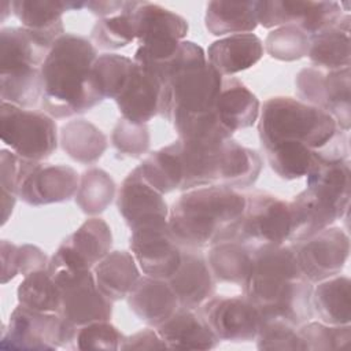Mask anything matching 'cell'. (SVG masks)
<instances>
[{
	"mask_svg": "<svg viewBox=\"0 0 351 351\" xmlns=\"http://www.w3.org/2000/svg\"><path fill=\"white\" fill-rule=\"evenodd\" d=\"M241 287L261 319H280L299 328L314 317L313 284L302 274L291 244L252 245V266Z\"/></svg>",
	"mask_w": 351,
	"mask_h": 351,
	"instance_id": "cell-1",
	"label": "cell"
},
{
	"mask_svg": "<svg viewBox=\"0 0 351 351\" xmlns=\"http://www.w3.org/2000/svg\"><path fill=\"white\" fill-rule=\"evenodd\" d=\"M97 56V48L86 37L73 33L60 36L41 66V110L52 118H69L101 103L92 78Z\"/></svg>",
	"mask_w": 351,
	"mask_h": 351,
	"instance_id": "cell-2",
	"label": "cell"
},
{
	"mask_svg": "<svg viewBox=\"0 0 351 351\" xmlns=\"http://www.w3.org/2000/svg\"><path fill=\"white\" fill-rule=\"evenodd\" d=\"M258 133L266 151L281 143H299L322 160H347L348 136L326 111L288 96L267 99L259 112Z\"/></svg>",
	"mask_w": 351,
	"mask_h": 351,
	"instance_id": "cell-3",
	"label": "cell"
},
{
	"mask_svg": "<svg viewBox=\"0 0 351 351\" xmlns=\"http://www.w3.org/2000/svg\"><path fill=\"white\" fill-rule=\"evenodd\" d=\"M245 202V195L228 186L185 191L169 210V228L182 248L206 250L236 240Z\"/></svg>",
	"mask_w": 351,
	"mask_h": 351,
	"instance_id": "cell-4",
	"label": "cell"
},
{
	"mask_svg": "<svg viewBox=\"0 0 351 351\" xmlns=\"http://www.w3.org/2000/svg\"><path fill=\"white\" fill-rule=\"evenodd\" d=\"M185 192L199 186L219 185L233 189L252 186L263 162L261 155L233 138L217 144H197L177 138L176 141Z\"/></svg>",
	"mask_w": 351,
	"mask_h": 351,
	"instance_id": "cell-5",
	"label": "cell"
},
{
	"mask_svg": "<svg viewBox=\"0 0 351 351\" xmlns=\"http://www.w3.org/2000/svg\"><path fill=\"white\" fill-rule=\"evenodd\" d=\"M222 78L207 60L176 71L163 82L159 115L174 125L214 111Z\"/></svg>",
	"mask_w": 351,
	"mask_h": 351,
	"instance_id": "cell-6",
	"label": "cell"
},
{
	"mask_svg": "<svg viewBox=\"0 0 351 351\" xmlns=\"http://www.w3.org/2000/svg\"><path fill=\"white\" fill-rule=\"evenodd\" d=\"M134 22L138 48L133 62L147 69L169 60L188 34L185 18L149 1H137Z\"/></svg>",
	"mask_w": 351,
	"mask_h": 351,
	"instance_id": "cell-7",
	"label": "cell"
},
{
	"mask_svg": "<svg viewBox=\"0 0 351 351\" xmlns=\"http://www.w3.org/2000/svg\"><path fill=\"white\" fill-rule=\"evenodd\" d=\"M1 141L19 158L44 162L58 147V126L55 118L44 111L22 108L1 101Z\"/></svg>",
	"mask_w": 351,
	"mask_h": 351,
	"instance_id": "cell-8",
	"label": "cell"
},
{
	"mask_svg": "<svg viewBox=\"0 0 351 351\" xmlns=\"http://www.w3.org/2000/svg\"><path fill=\"white\" fill-rule=\"evenodd\" d=\"M75 328L66 324L58 313H44L18 304L1 326V348L56 350L69 348Z\"/></svg>",
	"mask_w": 351,
	"mask_h": 351,
	"instance_id": "cell-9",
	"label": "cell"
},
{
	"mask_svg": "<svg viewBox=\"0 0 351 351\" xmlns=\"http://www.w3.org/2000/svg\"><path fill=\"white\" fill-rule=\"evenodd\" d=\"M49 271V270H48ZM60 289L58 314L73 328L96 321H110L112 303L99 289L92 270L49 271Z\"/></svg>",
	"mask_w": 351,
	"mask_h": 351,
	"instance_id": "cell-10",
	"label": "cell"
},
{
	"mask_svg": "<svg viewBox=\"0 0 351 351\" xmlns=\"http://www.w3.org/2000/svg\"><path fill=\"white\" fill-rule=\"evenodd\" d=\"M245 200L236 240L251 245L289 241L292 229L289 202L261 191L245 195Z\"/></svg>",
	"mask_w": 351,
	"mask_h": 351,
	"instance_id": "cell-11",
	"label": "cell"
},
{
	"mask_svg": "<svg viewBox=\"0 0 351 351\" xmlns=\"http://www.w3.org/2000/svg\"><path fill=\"white\" fill-rule=\"evenodd\" d=\"M341 16L343 8L337 1H256L258 25L265 29L293 25L306 34L314 36L335 26Z\"/></svg>",
	"mask_w": 351,
	"mask_h": 351,
	"instance_id": "cell-12",
	"label": "cell"
},
{
	"mask_svg": "<svg viewBox=\"0 0 351 351\" xmlns=\"http://www.w3.org/2000/svg\"><path fill=\"white\" fill-rule=\"evenodd\" d=\"M291 245L302 274L311 284L340 274L350 255V237L337 226H329Z\"/></svg>",
	"mask_w": 351,
	"mask_h": 351,
	"instance_id": "cell-13",
	"label": "cell"
},
{
	"mask_svg": "<svg viewBox=\"0 0 351 351\" xmlns=\"http://www.w3.org/2000/svg\"><path fill=\"white\" fill-rule=\"evenodd\" d=\"M129 247L140 270L155 278L167 280L177 270L182 256V247L171 234L169 219L132 229Z\"/></svg>",
	"mask_w": 351,
	"mask_h": 351,
	"instance_id": "cell-14",
	"label": "cell"
},
{
	"mask_svg": "<svg viewBox=\"0 0 351 351\" xmlns=\"http://www.w3.org/2000/svg\"><path fill=\"white\" fill-rule=\"evenodd\" d=\"M80 176L71 166L22 159L18 197L29 206L63 203L75 196Z\"/></svg>",
	"mask_w": 351,
	"mask_h": 351,
	"instance_id": "cell-15",
	"label": "cell"
},
{
	"mask_svg": "<svg viewBox=\"0 0 351 351\" xmlns=\"http://www.w3.org/2000/svg\"><path fill=\"white\" fill-rule=\"evenodd\" d=\"M112 233L100 217L86 219L49 258L48 270H92L110 251Z\"/></svg>",
	"mask_w": 351,
	"mask_h": 351,
	"instance_id": "cell-16",
	"label": "cell"
},
{
	"mask_svg": "<svg viewBox=\"0 0 351 351\" xmlns=\"http://www.w3.org/2000/svg\"><path fill=\"white\" fill-rule=\"evenodd\" d=\"M196 310L221 341L245 343L258 335L259 311L244 295H214Z\"/></svg>",
	"mask_w": 351,
	"mask_h": 351,
	"instance_id": "cell-17",
	"label": "cell"
},
{
	"mask_svg": "<svg viewBox=\"0 0 351 351\" xmlns=\"http://www.w3.org/2000/svg\"><path fill=\"white\" fill-rule=\"evenodd\" d=\"M117 207L130 230L149 222L169 219V207L163 195L141 177L137 167L123 180Z\"/></svg>",
	"mask_w": 351,
	"mask_h": 351,
	"instance_id": "cell-18",
	"label": "cell"
},
{
	"mask_svg": "<svg viewBox=\"0 0 351 351\" xmlns=\"http://www.w3.org/2000/svg\"><path fill=\"white\" fill-rule=\"evenodd\" d=\"M180 307L199 308L215 295V278L208 267L203 250L182 248L177 270L167 278Z\"/></svg>",
	"mask_w": 351,
	"mask_h": 351,
	"instance_id": "cell-19",
	"label": "cell"
},
{
	"mask_svg": "<svg viewBox=\"0 0 351 351\" xmlns=\"http://www.w3.org/2000/svg\"><path fill=\"white\" fill-rule=\"evenodd\" d=\"M162 86L155 73L134 63L128 84L115 99L122 118L133 123H147L159 115Z\"/></svg>",
	"mask_w": 351,
	"mask_h": 351,
	"instance_id": "cell-20",
	"label": "cell"
},
{
	"mask_svg": "<svg viewBox=\"0 0 351 351\" xmlns=\"http://www.w3.org/2000/svg\"><path fill=\"white\" fill-rule=\"evenodd\" d=\"M292 229L289 241L310 239L318 232L332 226L336 219L343 218L339 207L319 192L306 188L289 202Z\"/></svg>",
	"mask_w": 351,
	"mask_h": 351,
	"instance_id": "cell-21",
	"label": "cell"
},
{
	"mask_svg": "<svg viewBox=\"0 0 351 351\" xmlns=\"http://www.w3.org/2000/svg\"><path fill=\"white\" fill-rule=\"evenodd\" d=\"M155 329L171 350H211L221 341L200 313L186 307H178Z\"/></svg>",
	"mask_w": 351,
	"mask_h": 351,
	"instance_id": "cell-22",
	"label": "cell"
},
{
	"mask_svg": "<svg viewBox=\"0 0 351 351\" xmlns=\"http://www.w3.org/2000/svg\"><path fill=\"white\" fill-rule=\"evenodd\" d=\"M53 43L25 27L0 30V73L41 69Z\"/></svg>",
	"mask_w": 351,
	"mask_h": 351,
	"instance_id": "cell-23",
	"label": "cell"
},
{
	"mask_svg": "<svg viewBox=\"0 0 351 351\" xmlns=\"http://www.w3.org/2000/svg\"><path fill=\"white\" fill-rule=\"evenodd\" d=\"M129 308L148 326L163 324L180 307L167 280L141 276L126 298Z\"/></svg>",
	"mask_w": 351,
	"mask_h": 351,
	"instance_id": "cell-24",
	"label": "cell"
},
{
	"mask_svg": "<svg viewBox=\"0 0 351 351\" xmlns=\"http://www.w3.org/2000/svg\"><path fill=\"white\" fill-rule=\"evenodd\" d=\"M214 112L221 125L234 133L251 128L258 121L261 103L240 80L225 77L214 104Z\"/></svg>",
	"mask_w": 351,
	"mask_h": 351,
	"instance_id": "cell-25",
	"label": "cell"
},
{
	"mask_svg": "<svg viewBox=\"0 0 351 351\" xmlns=\"http://www.w3.org/2000/svg\"><path fill=\"white\" fill-rule=\"evenodd\" d=\"M262 56L263 43L254 33L219 38L207 49V62L222 77H230L255 66Z\"/></svg>",
	"mask_w": 351,
	"mask_h": 351,
	"instance_id": "cell-26",
	"label": "cell"
},
{
	"mask_svg": "<svg viewBox=\"0 0 351 351\" xmlns=\"http://www.w3.org/2000/svg\"><path fill=\"white\" fill-rule=\"evenodd\" d=\"M11 7L12 14L22 23V27L55 43L66 33L62 15L70 10L84 8L85 1L14 0L11 1Z\"/></svg>",
	"mask_w": 351,
	"mask_h": 351,
	"instance_id": "cell-27",
	"label": "cell"
},
{
	"mask_svg": "<svg viewBox=\"0 0 351 351\" xmlns=\"http://www.w3.org/2000/svg\"><path fill=\"white\" fill-rule=\"evenodd\" d=\"M96 284L111 302L126 299L140 280V267L129 251H110L93 269Z\"/></svg>",
	"mask_w": 351,
	"mask_h": 351,
	"instance_id": "cell-28",
	"label": "cell"
},
{
	"mask_svg": "<svg viewBox=\"0 0 351 351\" xmlns=\"http://www.w3.org/2000/svg\"><path fill=\"white\" fill-rule=\"evenodd\" d=\"M350 14L346 12L335 26L310 36L307 56L314 67L326 71L350 67Z\"/></svg>",
	"mask_w": 351,
	"mask_h": 351,
	"instance_id": "cell-29",
	"label": "cell"
},
{
	"mask_svg": "<svg viewBox=\"0 0 351 351\" xmlns=\"http://www.w3.org/2000/svg\"><path fill=\"white\" fill-rule=\"evenodd\" d=\"M307 188L330 199L343 215H347L351 196L350 160H322L315 158L307 173Z\"/></svg>",
	"mask_w": 351,
	"mask_h": 351,
	"instance_id": "cell-30",
	"label": "cell"
},
{
	"mask_svg": "<svg viewBox=\"0 0 351 351\" xmlns=\"http://www.w3.org/2000/svg\"><path fill=\"white\" fill-rule=\"evenodd\" d=\"M351 281L347 276H333L313 287V310L328 325H350Z\"/></svg>",
	"mask_w": 351,
	"mask_h": 351,
	"instance_id": "cell-31",
	"label": "cell"
},
{
	"mask_svg": "<svg viewBox=\"0 0 351 351\" xmlns=\"http://www.w3.org/2000/svg\"><path fill=\"white\" fill-rule=\"evenodd\" d=\"M206 258L215 281L243 285L252 266V245L240 240L221 241L208 248Z\"/></svg>",
	"mask_w": 351,
	"mask_h": 351,
	"instance_id": "cell-32",
	"label": "cell"
},
{
	"mask_svg": "<svg viewBox=\"0 0 351 351\" xmlns=\"http://www.w3.org/2000/svg\"><path fill=\"white\" fill-rule=\"evenodd\" d=\"M204 25L213 36L252 33L258 26L256 1H210Z\"/></svg>",
	"mask_w": 351,
	"mask_h": 351,
	"instance_id": "cell-33",
	"label": "cell"
},
{
	"mask_svg": "<svg viewBox=\"0 0 351 351\" xmlns=\"http://www.w3.org/2000/svg\"><path fill=\"white\" fill-rule=\"evenodd\" d=\"M63 151L82 165L96 163L107 149L106 134L86 119H73L64 123L59 133Z\"/></svg>",
	"mask_w": 351,
	"mask_h": 351,
	"instance_id": "cell-34",
	"label": "cell"
},
{
	"mask_svg": "<svg viewBox=\"0 0 351 351\" xmlns=\"http://www.w3.org/2000/svg\"><path fill=\"white\" fill-rule=\"evenodd\" d=\"M141 177L162 195L181 188L182 171L176 143L151 152L137 166Z\"/></svg>",
	"mask_w": 351,
	"mask_h": 351,
	"instance_id": "cell-35",
	"label": "cell"
},
{
	"mask_svg": "<svg viewBox=\"0 0 351 351\" xmlns=\"http://www.w3.org/2000/svg\"><path fill=\"white\" fill-rule=\"evenodd\" d=\"M137 1H128L119 14L99 18L92 27L90 41L96 48L118 49L136 40L134 8Z\"/></svg>",
	"mask_w": 351,
	"mask_h": 351,
	"instance_id": "cell-36",
	"label": "cell"
},
{
	"mask_svg": "<svg viewBox=\"0 0 351 351\" xmlns=\"http://www.w3.org/2000/svg\"><path fill=\"white\" fill-rule=\"evenodd\" d=\"M115 182L112 177L99 167L85 170L80 176L75 193V203L86 215H97L112 203L115 196Z\"/></svg>",
	"mask_w": 351,
	"mask_h": 351,
	"instance_id": "cell-37",
	"label": "cell"
},
{
	"mask_svg": "<svg viewBox=\"0 0 351 351\" xmlns=\"http://www.w3.org/2000/svg\"><path fill=\"white\" fill-rule=\"evenodd\" d=\"M1 101L33 108L41 101V69H22L0 73Z\"/></svg>",
	"mask_w": 351,
	"mask_h": 351,
	"instance_id": "cell-38",
	"label": "cell"
},
{
	"mask_svg": "<svg viewBox=\"0 0 351 351\" xmlns=\"http://www.w3.org/2000/svg\"><path fill=\"white\" fill-rule=\"evenodd\" d=\"M18 303L44 313H58L60 308V289L48 269L33 271L23 277L16 289Z\"/></svg>",
	"mask_w": 351,
	"mask_h": 351,
	"instance_id": "cell-39",
	"label": "cell"
},
{
	"mask_svg": "<svg viewBox=\"0 0 351 351\" xmlns=\"http://www.w3.org/2000/svg\"><path fill=\"white\" fill-rule=\"evenodd\" d=\"M133 59L118 53H101L92 66L93 84L104 99H117L133 71Z\"/></svg>",
	"mask_w": 351,
	"mask_h": 351,
	"instance_id": "cell-40",
	"label": "cell"
},
{
	"mask_svg": "<svg viewBox=\"0 0 351 351\" xmlns=\"http://www.w3.org/2000/svg\"><path fill=\"white\" fill-rule=\"evenodd\" d=\"M351 73L350 67L333 71H325L322 88L321 110L330 114L339 128L344 132L351 125Z\"/></svg>",
	"mask_w": 351,
	"mask_h": 351,
	"instance_id": "cell-41",
	"label": "cell"
},
{
	"mask_svg": "<svg viewBox=\"0 0 351 351\" xmlns=\"http://www.w3.org/2000/svg\"><path fill=\"white\" fill-rule=\"evenodd\" d=\"M270 169L282 180H298L310 171L317 152L299 143H281L265 151Z\"/></svg>",
	"mask_w": 351,
	"mask_h": 351,
	"instance_id": "cell-42",
	"label": "cell"
},
{
	"mask_svg": "<svg viewBox=\"0 0 351 351\" xmlns=\"http://www.w3.org/2000/svg\"><path fill=\"white\" fill-rule=\"evenodd\" d=\"M1 256V284H7L18 274L23 277L48 267V256L45 252L33 244L15 245L8 240L0 243Z\"/></svg>",
	"mask_w": 351,
	"mask_h": 351,
	"instance_id": "cell-43",
	"label": "cell"
},
{
	"mask_svg": "<svg viewBox=\"0 0 351 351\" xmlns=\"http://www.w3.org/2000/svg\"><path fill=\"white\" fill-rule=\"evenodd\" d=\"M263 49L277 60H299L308 55L310 36L293 25L276 27L267 34Z\"/></svg>",
	"mask_w": 351,
	"mask_h": 351,
	"instance_id": "cell-44",
	"label": "cell"
},
{
	"mask_svg": "<svg viewBox=\"0 0 351 351\" xmlns=\"http://www.w3.org/2000/svg\"><path fill=\"white\" fill-rule=\"evenodd\" d=\"M298 336L304 350H337L348 346L351 340L350 325H328L308 321L298 328Z\"/></svg>",
	"mask_w": 351,
	"mask_h": 351,
	"instance_id": "cell-45",
	"label": "cell"
},
{
	"mask_svg": "<svg viewBox=\"0 0 351 351\" xmlns=\"http://www.w3.org/2000/svg\"><path fill=\"white\" fill-rule=\"evenodd\" d=\"M125 336L110 321H96L75 328L71 350H119Z\"/></svg>",
	"mask_w": 351,
	"mask_h": 351,
	"instance_id": "cell-46",
	"label": "cell"
},
{
	"mask_svg": "<svg viewBox=\"0 0 351 351\" xmlns=\"http://www.w3.org/2000/svg\"><path fill=\"white\" fill-rule=\"evenodd\" d=\"M112 147L126 156L140 158L149 149V130L147 123H133L125 118L118 119L111 133Z\"/></svg>",
	"mask_w": 351,
	"mask_h": 351,
	"instance_id": "cell-47",
	"label": "cell"
},
{
	"mask_svg": "<svg viewBox=\"0 0 351 351\" xmlns=\"http://www.w3.org/2000/svg\"><path fill=\"white\" fill-rule=\"evenodd\" d=\"M255 340L259 350H303L298 328L280 319H261Z\"/></svg>",
	"mask_w": 351,
	"mask_h": 351,
	"instance_id": "cell-48",
	"label": "cell"
},
{
	"mask_svg": "<svg viewBox=\"0 0 351 351\" xmlns=\"http://www.w3.org/2000/svg\"><path fill=\"white\" fill-rule=\"evenodd\" d=\"M19 158L12 151L3 148L0 151V186H1V223L8 221L18 199V186L21 181Z\"/></svg>",
	"mask_w": 351,
	"mask_h": 351,
	"instance_id": "cell-49",
	"label": "cell"
},
{
	"mask_svg": "<svg viewBox=\"0 0 351 351\" xmlns=\"http://www.w3.org/2000/svg\"><path fill=\"white\" fill-rule=\"evenodd\" d=\"M167 346L156 332V329L145 328L133 333L132 336H125L121 350H166Z\"/></svg>",
	"mask_w": 351,
	"mask_h": 351,
	"instance_id": "cell-50",
	"label": "cell"
},
{
	"mask_svg": "<svg viewBox=\"0 0 351 351\" xmlns=\"http://www.w3.org/2000/svg\"><path fill=\"white\" fill-rule=\"evenodd\" d=\"M128 1H85V7L88 8L92 14L100 16V18H106V16H111L115 14H119L121 11L125 10Z\"/></svg>",
	"mask_w": 351,
	"mask_h": 351,
	"instance_id": "cell-51",
	"label": "cell"
}]
</instances>
